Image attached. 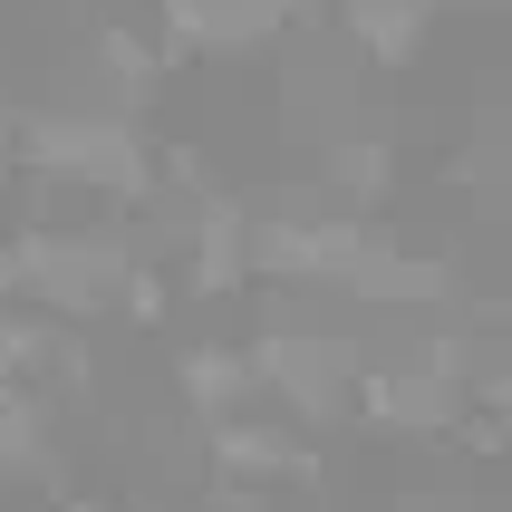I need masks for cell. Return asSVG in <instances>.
<instances>
[{
	"label": "cell",
	"mask_w": 512,
	"mask_h": 512,
	"mask_svg": "<svg viewBox=\"0 0 512 512\" xmlns=\"http://www.w3.org/2000/svg\"><path fill=\"white\" fill-rule=\"evenodd\" d=\"M20 184L97 203H155V145L126 107H29L20 116Z\"/></svg>",
	"instance_id": "6da1fadb"
},
{
	"label": "cell",
	"mask_w": 512,
	"mask_h": 512,
	"mask_svg": "<svg viewBox=\"0 0 512 512\" xmlns=\"http://www.w3.org/2000/svg\"><path fill=\"white\" fill-rule=\"evenodd\" d=\"M242 358H252V406L281 416L290 435H310V426H329V416H348V387H358V368H368V339L281 319V329H261Z\"/></svg>",
	"instance_id": "7a4b0ae2"
},
{
	"label": "cell",
	"mask_w": 512,
	"mask_h": 512,
	"mask_svg": "<svg viewBox=\"0 0 512 512\" xmlns=\"http://www.w3.org/2000/svg\"><path fill=\"white\" fill-rule=\"evenodd\" d=\"M10 261H20V310L49 319V329L107 319L116 290H126V271H136L126 242H107V232H87V223H29V232H10Z\"/></svg>",
	"instance_id": "3957f363"
},
{
	"label": "cell",
	"mask_w": 512,
	"mask_h": 512,
	"mask_svg": "<svg viewBox=\"0 0 512 512\" xmlns=\"http://www.w3.org/2000/svg\"><path fill=\"white\" fill-rule=\"evenodd\" d=\"M348 406H358L368 426H387V435H455L474 397H455V387H445V377H426L416 358H368V368H358V387H348Z\"/></svg>",
	"instance_id": "277c9868"
},
{
	"label": "cell",
	"mask_w": 512,
	"mask_h": 512,
	"mask_svg": "<svg viewBox=\"0 0 512 512\" xmlns=\"http://www.w3.org/2000/svg\"><path fill=\"white\" fill-rule=\"evenodd\" d=\"M203 455H213V474H223L242 503L271 493V484H310V474H319V455L281 426V416H261V406L232 416V426H203Z\"/></svg>",
	"instance_id": "5b68a950"
},
{
	"label": "cell",
	"mask_w": 512,
	"mask_h": 512,
	"mask_svg": "<svg viewBox=\"0 0 512 512\" xmlns=\"http://www.w3.org/2000/svg\"><path fill=\"white\" fill-rule=\"evenodd\" d=\"M339 300H358V310H455V261L445 252H397L377 232L368 261L339 281Z\"/></svg>",
	"instance_id": "8992f818"
},
{
	"label": "cell",
	"mask_w": 512,
	"mask_h": 512,
	"mask_svg": "<svg viewBox=\"0 0 512 512\" xmlns=\"http://www.w3.org/2000/svg\"><path fill=\"white\" fill-rule=\"evenodd\" d=\"M435 10L445 0H339V29H348V49H368L377 68H406L435 39Z\"/></svg>",
	"instance_id": "52a82bcc"
},
{
	"label": "cell",
	"mask_w": 512,
	"mask_h": 512,
	"mask_svg": "<svg viewBox=\"0 0 512 512\" xmlns=\"http://www.w3.org/2000/svg\"><path fill=\"white\" fill-rule=\"evenodd\" d=\"M174 397L194 406L203 426H232V416H252V358H242V348H184V358H174Z\"/></svg>",
	"instance_id": "ba28073f"
},
{
	"label": "cell",
	"mask_w": 512,
	"mask_h": 512,
	"mask_svg": "<svg viewBox=\"0 0 512 512\" xmlns=\"http://www.w3.org/2000/svg\"><path fill=\"white\" fill-rule=\"evenodd\" d=\"M49 368H78V339L29 319L20 300H0V387H39Z\"/></svg>",
	"instance_id": "9c48e42d"
},
{
	"label": "cell",
	"mask_w": 512,
	"mask_h": 512,
	"mask_svg": "<svg viewBox=\"0 0 512 512\" xmlns=\"http://www.w3.org/2000/svg\"><path fill=\"white\" fill-rule=\"evenodd\" d=\"M387 174H397V155L377 136H339L329 145V194H339V213H368V203L387 194Z\"/></svg>",
	"instance_id": "30bf717a"
},
{
	"label": "cell",
	"mask_w": 512,
	"mask_h": 512,
	"mask_svg": "<svg viewBox=\"0 0 512 512\" xmlns=\"http://www.w3.org/2000/svg\"><path fill=\"white\" fill-rule=\"evenodd\" d=\"M0 184H20V107H0Z\"/></svg>",
	"instance_id": "8fae6325"
},
{
	"label": "cell",
	"mask_w": 512,
	"mask_h": 512,
	"mask_svg": "<svg viewBox=\"0 0 512 512\" xmlns=\"http://www.w3.org/2000/svg\"><path fill=\"white\" fill-rule=\"evenodd\" d=\"M0 300H20V261H10V232H0Z\"/></svg>",
	"instance_id": "7c38bea8"
},
{
	"label": "cell",
	"mask_w": 512,
	"mask_h": 512,
	"mask_svg": "<svg viewBox=\"0 0 512 512\" xmlns=\"http://www.w3.org/2000/svg\"><path fill=\"white\" fill-rule=\"evenodd\" d=\"M223 512H252V503H242V493H232V503H223Z\"/></svg>",
	"instance_id": "4fadbf2b"
},
{
	"label": "cell",
	"mask_w": 512,
	"mask_h": 512,
	"mask_svg": "<svg viewBox=\"0 0 512 512\" xmlns=\"http://www.w3.org/2000/svg\"><path fill=\"white\" fill-rule=\"evenodd\" d=\"M165 10H174V0H155V20H165Z\"/></svg>",
	"instance_id": "5bb4252c"
}]
</instances>
